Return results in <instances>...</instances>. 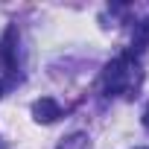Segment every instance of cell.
<instances>
[{
	"label": "cell",
	"mask_w": 149,
	"mask_h": 149,
	"mask_svg": "<svg viewBox=\"0 0 149 149\" xmlns=\"http://www.w3.org/2000/svg\"><path fill=\"white\" fill-rule=\"evenodd\" d=\"M0 97H3V82H0Z\"/></svg>",
	"instance_id": "obj_6"
},
{
	"label": "cell",
	"mask_w": 149,
	"mask_h": 149,
	"mask_svg": "<svg viewBox=\"0 0 149 149\" xmlns=\"http://www.w3.org/2000/svg\"><path fill=\"white\" fill-rule=\"evenodd\" d=\"M32 117H35V123H56L61 117V105L53 97H41L32 102Z\"/></svg>",
	"instance_id": "obj_2"
},
{
	"label": "cell",
	"mask_w": 149,
	"mask_h": 149,
	"mask_svg": "<svg viewBox=\"0 0 149 149\" xmlns=\"http://www.w3.org/2000/svg\"><path fill=\"white\" fill-rule=\"evenodd\" d=\"M143 123L149 126V105H146V111H143Z\"/></svg>",
	"instance_id": "obj_5"
},
{
	"label": "cell",
	"mask_w": 149,
	"mask_h": 149,
	"mask_svg": "<svg viewBox=\"0 0 149 149\" xmlns=\"http://www.w3.org/2000/svg\"><path fill=\"white\" fill-rule=\"evenodd\" d=\"M58 149H88V134L85 132H73L70 137H64L58 143Z\"/></svg>",
	"instance_id": "obj_4"
},
{
	"label": "cell",
	"mask_w": 149,
	"mask_h": 149,
	"mask_svg": "<svg viewBox=\"0 0 149 149\" xmlns=\"http://www.w3.org/2000/svg\"><path fill=\"white\" fill-rule=\"evenodd\" d=\"M126 85H129V56H120L105 67V91L120 94Z\"/></svg>",
	"instance_id": "obj_1"
},
{
	"label": "cell",
	"mask_w": 149,
	"mask_h": 149,
	"mask_svg": "<svg viewBox=\"0 0 149 149\" xmlns=\"http://www.w3.org/2000/svg\"><path fill=\"white\" fill-rule=\"evenodd\" d=\"M0 61L6 64V70H15V29L9 26L0 41Z\"/></svg>",
	"instance_id": "obj_3"
}]
</instances>
